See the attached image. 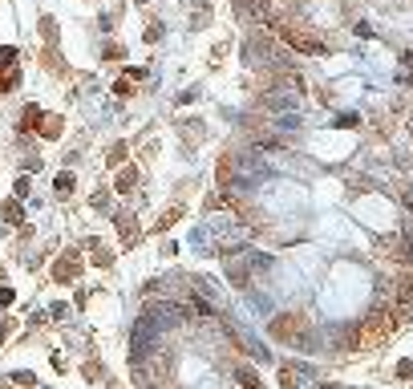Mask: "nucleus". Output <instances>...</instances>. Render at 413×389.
Masks as SVG:
<instances>
[{
	"label": "nucleus",
	"instance_id": "nucleus-1",
	"mask_svg": "<svg viewBox=\"0 0 413 389\" xmlns=\"http://www.w3.org/2000/svg\"><path fill=\"white\" fill-rule=\"evenodd\" d=\"M267 337L280 340V345H292V349H308V345H312V340H308V325H304V316H296V313L275 316L272 325H267Z\"/></svg>",
	"mask_w": 413,
	"mask_h": 389
},
{
	"label": "nucleus",
	"instance_id": "nucleus-2",
	"mask_svg": "<svg viewBox=\"0 0 413 389\" xmlns=\"http://www.w3.org/2000/svg\"><path fill=\"white\" fill-rule=\"evenodd\" d=\"M389 316H364L361 325H357V333H352V345H381V340L389 337Z\"/></svg>",
	"mask_w": 413,
	"mask_h": 389
},
{
	"label": "nucleus",
	"instance_id": "nucleus-3",
	"mask_svg": "<svg viewBox=\"0 0 413 389\" xmlns=\"http://www.w3.org/2000/svg\"><path fill=\"white\" fill-rule=\"evenodd\" d=\"M16 77H21V69H16V49H0V94L13 89Z\"/></svg>",
	"mask_w": 413,
	"mask_h": 389
},
{
	"label": "nucleus",
	"instance_id": "nucleus-4",
	"mask_svg": "<svg viewBox=\"0 0 413 389\" xmlns=\"http://www.w3.org/2000/svg\"><path fill=\"white\" fill-rule=\"evenodd\" d=\"M77 272H81V256H77V251H65V256H61V264L53 268V276L61 280V284H65V280H73Z\"/></svg>",
	"mask_w": 413,
	"mask_h": 389
},
{
	"label": "nucleus",
	"instance_id": "nucleus-5",
	"mask_svg": "<svg viewBox=\"0 0 413 389\" xmlns=\"http://www.w3.org/2000/svg\"><path fill=\"white\" fill-rule=\"evenodd\" d=\"M397 300L413 304V268H401L397 272Z\"/></svg>",
	"mask_w": 413,
	"mask_h": 389
},
{
	"label": "nucleus",
	"instance_id": "nucleus-6",
	"mask_svg": "<svg viewBox=\"0 0 413 389\" xmlns=\"http://www.w3.org/2000/svg\"><path fill=\"white\" fill-rule=\"evenodd\" d=\"M235 381H239L243 389H263V381H260L255 373H251L248 365H235Z\"/></svg>",
	"mask_w": 413,
	"mask_h": 389
},
{
	"label": "nucleus",
	"instance_id": "nucleus-7",
	"mask_svg": "<svg viewBox=\"0 0 413 389\" xmlns=\"http://www.w3.org/2000/svg\"><path fill=\"white\" fill-rule=\"evenodd\" d=\"M134 178H138V171H126V175L118 178V191H130V187H134Z\"/></svg>",
	"mask_w": 413,
	"mask_h": 389
},
{
	"label": "nucleus",
	"instance_id": "nucleus-8",
	"mask_svg": "<svg viewBox=\"0 0 413 389\" xmlns=\"http://www.w3.org/2000/svg\"><path fill=\"white\" fill-rule=\"evenodd\" d=\"M57 191H61V195H69V191H73V175H61V178H57Z\"/></svg>",
	"mask_w": 413,
	"mask_h": 389
},
{
	"label": "nucleus",
	"instance_id": "nucleus-9",
	"mask_svg": "<svg viewBox=\"0 0 413 389\" xmlns=\"http://www.w3.org/2000/svg\"><path fill=\"white\" fill-rule=\"evenodd\" d=\"M16 219H21V211H16L13 203H9V207H4V223H16Z\"/></svg>",
	"mask_w": 413,
	"mask_h": 389
},
{
	"label": "nucleus",
	"instance_id": "nucleus-10",
	"mask_svg": "<svg viewBox=\"0 0 413 389\" xmlns=\"http://www.w3.org/2000/svg\"><path fill=\"white\" fill-rule=\"evenodd\" d=\"M9 328H13V325H0V340H4V337H9Z\"/></svg>",
	"mask_w": 413,
	"mask_h": 389
}]
</instances>
